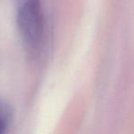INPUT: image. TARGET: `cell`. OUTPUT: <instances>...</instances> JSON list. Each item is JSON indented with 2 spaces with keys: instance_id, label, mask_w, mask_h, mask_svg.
Segmentation results:
<instances>
[{
  "instance_id": "cell-2",
  "label": "cell",
  "mask_w": 134,
  "mask_h": 134,
  "mask_svg": "<svg viewBox=\"0 0 134 134\" xmlns=\"http://www.w3.org/2000/svg\"><path fill=\"white\" fill-rule=\"evenodd\" d=\"M11 108L4 99L0 98V134H7L11 122Z\"/></svg>"
},
{
  "instance_id": "cell-1",
  "label": "cell",
  "mask_w": 134,
  "mask_h": 134,
  "mask_svg": "<svg viewBox=\"0 0 134 134\" xmlns=\"http://www.w3.org/2000/svg\"><path fill=\"white\" fill-rule=\"evenodd\" d=\"M16 20L25 49L32 56L41 53L46 23L41 0H16Z\"/></svg>"
}]
</instances>
